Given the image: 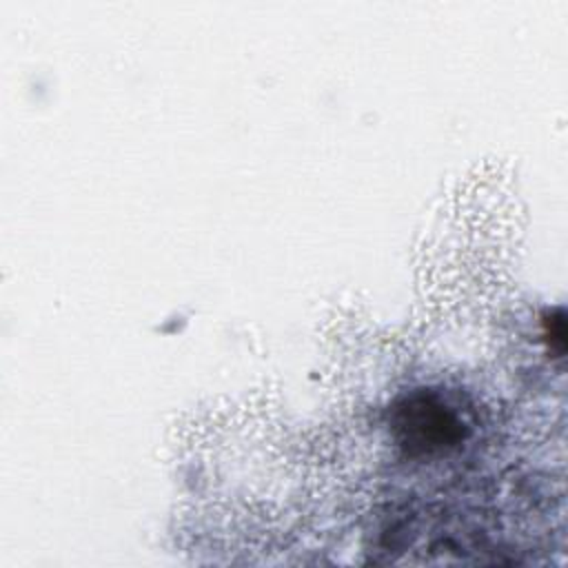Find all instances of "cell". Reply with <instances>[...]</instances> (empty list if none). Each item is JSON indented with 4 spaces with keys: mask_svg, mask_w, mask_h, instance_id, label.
Listing matches in <instances>:
<instances>
[{
    "mask_svg": "<svg viewBox=\"0 0 568 568\" xmlns=\"http://www.w3.org/2000/svg\"><path fill=\"white\" fill-rule=\"evenodd\" d=\"M390 430L408 457L442 455L468 437V424L457 406L430 388L413 390L395 402Z\"/></svg>",
    "mask_w": 568,
    "mask_h": 568,
    "instance_id": "cell-1",
    "label": "cell"
}]
</instances>
